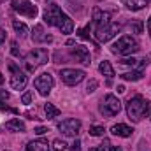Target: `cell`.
<instances>
[{
	"label": "cell",
	"instance_id": "5bb4252c",
	"mask_svg": "<svg viewBox=\"0 0 151 151\" xmlns=\"http://www.w3.org/2000/svg\"><path fill=\"white\" fill-rule=\"evenodd\" d=\"M32 40L37 42V44L39 42H51L53 37L44 32V27H42V25H35V27H34V32H32Z\"/></svg>",
	"mask_w": 151,
	"mask_h": 151
},
{
	"label": "cell",
	"instance_id": "7c38bea8",
	"mask_svg": "<svg viewBox=\"0 0 151 151\" xmlns=\"http://www.w3.org/2000/svg\"><path fill=\"white\" fill-rule=\"evenodd\" d=\"M72 56H74L77 62H81L83 65H90V51L86 46H76L72 47Z\"/></svg>",
	"mask_w": 151,
	"mask_h": 151
},
{
	"label": "cell",
	"instance_id": "8fae6325",
	"mask_svg": "<svg viewBox=\"0 0 151 151\" xmlns=\"http://www.w3.org/2000/svg\"><path fill=\"white\" fill-rule=\"evenodd\" d=\"M12 9L23 16H28V18L37 16V5H34L30 0H12Z\"/></svg>",
	"mask_w": 151,
	"mask_h": 151
},
{
	"label": "cell",
	"instance_id": "2e32d148",
	"mask_svg": "<svg viewBox=\"0 0 151 151\" xmlns=\"http://www.w3.org/2000/svg\"><path fill=\"white\" fill-rule=\"evenodd\" d=\"M111 132H113V135H118V137H130L134 134V128H130L125 123H118L111 128Z\"/></svg>",
	"mask_w": 151,
	"mask_h": 151
},
{
	"label": "cell",
	"instance_id": "e575fe53",
	"mask_svg": "<svg viewBox=\"0 0 151 151\" xmlns=\"http://www.w3.org/2000/svg\"><path fill=\"white\" fill-rule=\"evenodd\" d=\"M12 55H14V56H19V51H18V46H16V42H12Z\"/></svg>",
	"mask_w": 151,
	"mask_h": 151
},
{
	"label": "cell",
	"instance_id": "44dd1931",
	"mask_svg": "<svg viewBox=\"0 0 151 151\" xmlns=\"http://www.w3.org/2000/svg\"><path fill=\"white\" fill-rule=\"evenodd\" d=\"M44 113L47 116V119H53V118H56V116L60 114V109L55 107L53 104H46V106H44Z\"/></svg>",
	"mask_w": 151,
	"mask_h": 151
},
{
	"label": "cell",
	"instance_id": "9a60e30c",
	"mask_svg": "<svg viewBox=\"0 0 151 151\" xmlns=\"http://www.w3.org/2000/svg\"><path fill=\"white\" fill-rule=\"evenodd\" d=\"M25 151H49V144L46 139H35L27 144Z\"/></svg>",
	"mask_w": 151,
	"mask_h": 151
},
{
	"label": "cell",
	"instance_id": "277c9868",
	"mask_svg": "<svg viewBox=\"0 0 151 151\" xmlns=\"http://www.w3.org/2000/svg\"><path fill=\"white\" fill-rule=\"evenodd\" d=\"M47 60H49V53H47V49H44V47L32 49V51L25 56L27 70H28V72H34L37 67L44 65V63H47Z\"/></svg>",
	"mask_w": 151,
	"mask_h": 151
},
{
	"label": "cell",
	"instance_id": "484cf974",
	"mask_svg": "<svg viewBox=\"0 0 151 151\" xmlns=\"http://www.w3.org/2000/svg\"><path fill=\"white\" fill-rule=\"evenodd\" d=\"M77 35L81 39H90V25L86 27V28H81V30H77Z\"/></svg>",
	"mask_w": 151,
	"mask_h": 151
},
{
	"label": "cell",
	"instance_id": "ba28073f",
	"mask_svg": "<svg viewBox=\"0 0 151 151\" xmlns=\"http://www.w3.org/2000/svg\"><path fill=\"white\" fill-rule=\"evenodd\" d=\"M60 77H62V81L65 84L76 86L86 77V74H84V70H79V69H62L60 70Z\"/></svg>",
	"mask_w": 151,
	"mask_h": 151
},
{
	"label": "cell",
	"instance_id": "d6a6232c",
	"mask_svg": "<svg viewBox=\"0 0 151 151\" xmlns=\"http://www.w3.org/2000/svg\"><path fill=\"white\" fill-rule=\"evenodd\" d=\"M70 151H81V141H76L74 144H72V150Z\"/></svg>",
	"mask_w": 151,
	"mask_h": 151
},
{
	"label": "cell",
	"instance_id": "f546056e",
	"mask_svg": "<svg viewBox=\"0 0 151 151\" xmlns=\"http://www.w3.org/2000/svg\"><path fill=\"white\" fill-rule=\"evenodd\" d=\"M121 63H123V65H132V67H134V65L137 63V60H135V58H123Z\"/></svg>",
	"mask_w": 151,
	"mask_h": 151
},
{
	"label": "cell",
	"instance_id": "7402d4cb",
	"mask_svg": "<svg viewBox=\"0 0 151 151\" xmlns=\"http://www.w3.org/2000/svg\"><path fill=\"white\" fill-rule=\"evenodd\" d=\"M144 76L141 70H135V72H125V74H121V79H125V81H141Z\"/></svg>",
	"mask_w": 151,
	"mask_h": 151
},
{
	"label": "cell",
	"instance_id": "30bf717a",
	"mask_svg": "<svg viewBox=\"0 0 151 151\" xmlns=\"http://www.w3.org/2000/svg\"><path fill=\"white\" fill-rule=\"evenodd\" d=\"M58 130L65 135V137H76L81 130V121L76 119V118H69V119H63L62 123H58Z\"/></svg>",
	"mask_w": 151,
	"mask_h": 151
},
{
	"label": "cell",
	"instance_id": "cb8c5ba5",
	"mask_svg": "<svg viewBox=\"0 0 151 151\" xmlns=\"http://www.w3.org/2000/svg\"><path fill=\"white\" fill-rule=\"evenodd\" d=\"M130 28L134 30V34H142V21L141 19H134L130 23Z\"/></svg>",
	"mask_w": 151,
	"mask_h": 151
},
{
	"label": "cell",
	"instance_id": "7a4b0ae2",
	"mask_svg": "<svg viewBox=\"0 0 151 151\" xmlns=\"http://www.w3.org/2000/svg\"><path fill=\"white\" fill-rule=\"evenodd\" d=\"M150 111H151V102L148 99L141 97V95H135L127 102V114L134 121H141L142 118H146L150 114Z\"/></svg>",
	"mask_w": 151,
	"mask_h": 151
},
{
	"label": "cell",
	"instance_id": "3957f363",
	"mask_svg": "<svg viewBox=\"0 0 151 151\" xmlns=\"http://www.w3.org/2000/svg\"><path fill=\"white\" fill-rule=\"evenodd\" d=\"M139 49H141V47H139V42L132 37V35H123V37H119L113 46H111V51H113V53L123 55V56L134 55V53H137Z\"/></svg>",
	"mask_w": 151,
	"mask_h": 151
},
{
	"label": "cell",
	"instance_id": "e0dca14e",
	"mask_svg": "<svg viewBox=\"0 0 151 151\" xmlns=\"http://www.w3.org/2000/svg\"><path fill=\"white\" fill-rule=\"evenodd\" d=\"M123 4L130 11H141V9H144V7L150 5L151 0H123Z\"/></svg>",
	"mask_w": 151,
	"mask_h": 151
},
{
	"label": "cell",
	"instance_id": "d590c367",
	"mask_svg": "<svg viewBox=\"0 0 151 151\" xmlns=\"http://www.w3.org/2000/svg\"><path fill=\"white\" fill-rule=\"evenodd\" d=\"M107 150H109V151H123L119 146H111V144H109V148H107Z\"/></svg>",
	"mask_w": 151,
	"mask_h": 151
},
{
	"label": "cell",
	"instance_id": "f1b7e54d",
	"mask_svg": "<svg viewBox=\"0 0 151 151\" xmlns=\"http://www.w3.org/2000/svg\"><path fill=\"white\" fill-rule=\"evenodd\" d=\"M107 148H109V141H104V144H100L97 148H91L90 151H107Z\"/></svg>",
	"mask_w": 151,
	"mask_h": 151
},
{
	"label": "cell",
	"instance_id": "8992f818",
	"mask_svg": "<svg viewBox=\"0 0 151 151\" xmlns=\"http://www.w3.org/2000/svg\"><path fill=\"white\" fill-rule=\"evenodd\" d=\"M119 30H121V25H118V23H107L104 27H97L95 28V37L99 39L100 42H109Z\"/></svg>",
	"mask_w": 151,
	"mask_h": 151
},
{
	"label": "cell",
	"instance_id": "9c48e42d",
	"mask_svg": "<svg viewBox=\"0 0 151 151\" xmlns=\"http://www.w3.org/2000/svg\"><path fill=\"white\" fill-rule=\"evenodd\" d=\"M34 84H35V90H37L42 97H47V95L51 93L53 86H55V79H53V76L51 74L44 72V74H40L37 79H35Z\"/></svg>",
	"mask_w": 151,
	"mask_h": 151
},
{
	"label": "cell",
	"instance_id": "52a82bcc",
	"mask_svg": "<svg viewBox=\"0 0 151 151\" xmlns=\"http://www.w3.org/2000/svg\"><path fill=\"white\" fill-rule=\"evenodd\" d=\"M9 70L12 72V76H11V88L12 90H25V86L28 84V76L23 70H19L14 63L9 65Z\"/></svg>",
	"mask_w": 151,
	"mask_h": 151
},
{
	"label": "cell",
	"instance_id": "8d00e7d4",
	"mask_svg": "<svg viewBox=\"0 0 151 151\" xmlns=\"http://www.w3.org/2000/svg\"><path fill=\"white\" fill-rule=\"evenodd\" d=\"M148 34H150V37H151V16H150V19H148Z\"/></svg>",
	"mask_w": 151,
	"mask_h": 151
},
{
	"label": "cell",
	"instance_id": "4dcf8cb0",
	"mask_svg": "<svg viewBox=\"0 0 151 151\" xmlns=\"http://www.w3.org/2000/svg\"><path fill=\"white\" fill-rule=\"evenodd\" d=\"M34 132H35V134H37V135H44V134H46V132H47V128H46V127H37V128H35V130H34Z\"/></svg>",
	"mask_w": 151,
	"mask_h": 151
},
{
	"label": "cell",
	"instance_id": "836d02e7",
	"mask_svg": "<svg viewBox=\"0 0 151 151\" xmlns=\"http://www.w3.org/2000/svg\"><path fill=\"white\" fill-rule=\"evenodd\" d=\"M5 37H7V35H5V30H4V28H0V44H2V42H5Z\"/></svg>",
	"mask_w": 151,
	"mask_h": 151
},
{
	"label": "cell",
	"instance_id": "ac0fdd59",
	"mask_svg": "<svg viewBox=\"0 0 151 151\" xmlns=\"http://www.w3.org/2000/svg\"><path fill=\"white\" fill-rule=\"evenodd\" d=\"M5 128L7 130H11V132H25V123L19 119V118H14V119H9L7 123H5Z\"/></svg>",
	"mask_w": 151,
	"mask_h": 151
},
{
	"label": "cell",
	"instance_id": "d6986e66",
	"mask_svg": "<svg viewBox=\"0 0 151 151\" xmlns=\"http://www.w3.org/2000/svg\"><path fill=\"white\" fill-rule=\"evenodd\" d=\"M99 70H100V74H104L107 79H113L114 77V69H113V65H111V62H107V60H104L99 65Z\"/></svg>",
	"mask_w": 151,
	"mask_h": 151
},
{
	"label": "cell",
	"instance_id": "4fadbf2b",
	"mask_svg": "<svg viewBox=\"0 0 151 151\" xmlns=\"http://www.w3.org/2000/svg\"><path fill=\"white\" fill-rule=\"evenodd\" d=\"M93 23H95V27H104V25L111 23L109 12H104V11H100L99 7H95V9H93Z\"/></svg>",
	"mask_w": 151,
	"mask_h": 151
},
{
	"label": "cell",
	"instance_id": "1f68e13d",
	"mask_svg": "<svg viewBox=\"0 0 151 151\" xmlns=\"http://www.w3.org/2000/svg\"><path fill=\"white\" fill-rule=\"evenodd\" d=\"M0 109H2V111H11V113H18L16 109H11V107H7L4 102H0Z\"/></svg>",
	"mask_w": 151,
	"mask_h": 151
},
{
	"label": "cell",
	"instance_id": "74e56055",
	"mask_svg": "<svg viewBox=\"0 0 151 151\" xmlns=\"http://www.w3.org/2000/svg\"><path fill=\"white\" fill-rule=\"evenodd\" d=\"M4 83V76H2V72H0V84Z\"/></svg>",
	"mask_w": 151,
	"mask_h": 151
},
{
	"label": "cell",
	"instance_id": "d4e9b609",
	"mask_svg": "<svg viewBox=\"0 0 151 151\" xmlns=\"http://www.w3.org/2000/svg\"><path fill=\"white\" fill-rule=\"evenodd\" d=\"M104 134H106V128L104 127H91L90 128V135H93V137H100Z\"/></svg>",
	"mask_w": 151,
	"mask_h": 151
},
{
	"label": "cell",
	"instance_id": "f35d334b",
	"mask_svg": "<svg viewBox=\"0 0 151 151\" xmlns=\"http://www.w3.org/2000/svg\"><path fill=\"white\" fill-rule=\"evenodd\" d=\"M2 2H5V0H0V4H2Z\"/></svg>",
	"mask_w": 151,
	"mask_h": 151
},
{
	"label": "cell",
	"instance_id": "83f0119b",
	"mask_svg": "<svg viewBox=\"0 0 151 151\" xmlns=\"http://www.w3.org/2000/svg\"><path fill=\"white\" fill-rule=\"evenodd\" d=\"M97 84H99V83H97L95 79H91V81L88 83V86H86V91H88V93H93V91H95V88H97Z\"/></svg>",
	"mask_w": 151,
	"mask_h": 151
},
{
	"label": "cell",
	"instance_id": "4316f807",
	"mask_svg": "<svg viewBox=\"0 0 151 151\" xmlns=\"http://www.w3.org/2000/svg\"><path fill=\"white\" fill-rule=\"evenodd\" d=\"M21 102H23L25 106H30V104H32V91H27V93L21 97Z\"/></svg>",
	"mask_w": 151,
	"mask_h": 151
},
{
	"label": "cell",
	"instance_id": "5b68a950",
	"mask_svg": "<svg viewBox=\"0 0 151 151\" xmlns=\"http://www.w3.org/2000/svg\"><path fill=\"white\" fill-rule=\"evenodd\" d=\"M121 111V102H119V99L113 95V93H107L104 99H102V102H100V113L104 114V116H107V118H113L116 114Z\"/></svg>",
	"mask_w": 151,
	"mask_h": 151
},
{
	"label": "cell",
	"instance_id": "6da1fadb",
	"mask_svg": "<svg viewBox=\"0 0 151 151\" xmlns=\"http://www.w3.org/2000/svg\"><path fill=\"white\" fill-rule=\"evenodd\" d=\"M44 21L51 27H56L62 34H72L74 30V21L56 5V4H51L46 12H44Z\"/></svg>",
	"mask_w": 151,
	"mask_h": 151
},
{
	"label": "cell",
	"instance_id": "ffe728a7",
	"mask_svg": "<svg viewBox=\"0 0 151 151\" xmlns=\"http://www.w3.org/2000/svg\"><path fill=\"white\" fill-rule=\"evenodd\" d=\"M12 28H14V32H16L19 37H27V34H28V27H27L25 23L18 21V19L12 21Z\"/></svg>",
	"mask_w": 151,
	"mask_h": 151
},
{
	"label": "cell",
	"instance_id": "603a6c76",
	"mask_svg": "<svg viewBox=\"0 0 151 151\" xmlns=\"http://www.w3.org/2000/svg\"><path fill=\"white\" fill-rule=\"evenodd\" d=\"M53 148H55V151H67V142L65 141H62V139H55L53 141Z\"/></svg>",
	"mask_w": 151,
	"mask_h": 151
}]
</instances>
